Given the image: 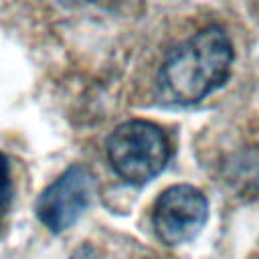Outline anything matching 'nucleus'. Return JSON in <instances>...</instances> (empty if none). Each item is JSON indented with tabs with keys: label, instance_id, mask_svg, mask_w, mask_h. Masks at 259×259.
<instances>
[{
	"label": "nucleus",
	"instance_id": "2",
	"mask_svg": "<svg viewBox=\"0 0 259 259\" xmlns=\"http://www.w3.org/2000/svg\"><path fill=\"white\" fill-rule=\"evenodd\" d=\"M107 158L125 182L140 186L164 170L170 158V144L156 123L132 119L109 134Z\"/></svg>",
	"mask_w": 259,
	"mask_h": 259
},
{
	"label": "nucleus",
	"instance_id": "3",
	"mask_svg": "<svg viewBox=\"0 0 259 259\" xmlns=\"http://www.w3.org/2000/svg\"><path fill=\"white\" fill-rule=\"evenodd\" d=\"M208 219V202L204 194L190 184L166 188L154 206V229L162 243L182 245L192 241Z\"/></svg>",
	"mask_w": 259,
	"mask_h": 259
},
{
	"label": "nucleus",
	"instance_id": "5",
	"mask_svg": "<svg viewBox=\"0 0 259 259\" xmlns=\"http://www.w3.org/2000/svg\"><path fill=\"white\" fill-rule=\"evenodd\" d=\"M10 166H8V158L0 152V208L8 204L10 200Z\"/></svg>",
	"mask_w": 259,
	"mask_h": 259
},
{
	"label": "nucleus",
	"instance_id": "1",
	"mask_svg": "<svg viewBox=\"0 0 259 259\" xmlns=\"http://www.w3.org/2000/svg\"><path fill=\"white\" fill-rule=\"evenodd\" d=\"M233 45L219 26L198 30L170 51L162 63L158 85L166 101L190 105L219 89L231 71Z\"/></svg>",
	"mask_w": 259,
	"mask_h": 259
},
{
	"label": "nucleus",
	"instance_id": "4",
	"mask_svg": "<svg viewBox=\"0 0 259 259\" xmlns=\"http://www.w3.org/2000/svg\"><path fill=\"white\" fill-rule=\"evenodd\" d=\"M93 192V174L81 164L69 166L40 192L36 200V217L49 231L63 233L83 214Z\"/></svg>",
	"mask_w": 259,
	"mask_h": 259
},
{
	"label": "nucleus",
	"instance_id": "6",
	"mask_svg": "<svg viewBox=\"0 0 259 259\" xmlns=\"http://www.w3.org/2000/svg\"><path fill=\"white\" fill-rule=\"evenodd\" d=\"M71 259H93V251H91V247H81V249H77V253Z\"/></svg>",
	"mask_w": 259,
	"mask_h": 259
}]
</instances>
